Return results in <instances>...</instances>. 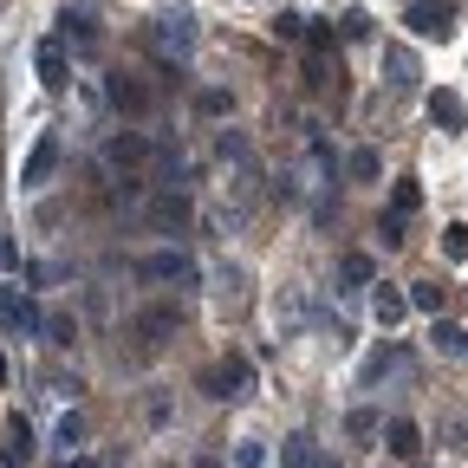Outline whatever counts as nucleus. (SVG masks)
<instances>
[{
  "label": "nucleus",
  "instance_id": "obj_1",
  "mask_svg": "<svg viewBox=\"0 0 468 468\" xmlns=\"http://www.w3.org/2000/svg\"><path fill=\"white\" fill-rule=\"evenodd\" d=\"M156 46H163V58H196V46H202V27H196V14L189 7H163L156 14Z\"/></svg>",
  "mask_w": 468,
  "mask_h": 468
},
{
  "label": "nucleus",
  "instance_id": "obj_2",
  "mask_svg": "<svg viewBox=\"0 0 468 468\" xmlns=\"http://www.w3.org/2000/svg\"><path fill=\"white\" fill-rule=\"evenodd\" d=\"M137 280H176V286H196V261L183 248H156L137 261Z\"/></svg>",
  "mask_w": 468,
  "mask_h": 468
},
{
  "label": "nucleus",
  "instance_id": "obj_3",
  "mask_svg": "<svg viewBox=\"0 0 468 468\" xmlns=\"http://www.w3.org/2000/svg\"><path fill=\"white\" fill-rule=\"evenodd\" d=\"M248 390H254V365L248 358H221L208 371V397H221V403H241Z\"/></svg>",
  "mask_w": 468,
  "mask_h": 468
},
{
  "label": "nucleus",
  "instance_id": "obj_4",
  "mask_svg": "<svg viewBox=\"0 0 468 468\" xmlns=\"http://www.w3.org/2000/svg\"><path fill=\"white\" fill-rule=\"evenodd\" d=\"M449 20H455L449 0H410V7H403V27L417 33V39H423V33H430V39H436V33H449Z\"/></svg>",
  "mask_w": 468,
  "mask_h": 468
},
{
  "label": "nucleus",
  "instance_id": "obj_5",
  "mask_svg": "<svg viewBox=\"0 0 468 468\" xmlns=\"http://www.w3.org/2000/svg\"><path fill=\"white\" fill-rule=\"evenodd\" d=\"M33 66H39V85H46V91H66V85H72V58L58 52V39H39V46H33Z\"/></svg>",
  "mask_w": 468,
  "mask_h": 468
},
{
  "label": "nucleus",
  "instance_id": "obj_6",
  "mask_svg": "<svg viewBox=\"0 0 468 468\" xmlns=\"http://www.w3.org/2000/svg\"><path fill=\"white\" fill-rule=\"evenodd\" d=\"M39 306L27 300V286H0V325H14V332H39Z\"/></svg>",
  "mask_w": 468,
  "mask_h": 468
},
{
  "label": "nucleus",
  "instance_id": "obj_7",
  "mask_svg": "<svg viewBox=\"0 0 468 468\" xmlns=\"http://www.w3.org/2000/svg\"><path fill=\"white\" fill-rule=\"evenodd\" d=\"M52 163H58V131H46V137L33 144V156H27V169H20V183H27V189H46Z\"/></svg>",
  "mask_w": 468,
  "mask_h": 468
},
{
  "label": "nucleus",
  "instance_id": "obj_8",
  "mask_svg": "<svg viewBox=\"0 0 468 468\" xmlns=\"http://www.w3.org/2000/svg\"><path fill=\"white\" fill-rule=\"evenodd\" d=\"M104 156H111L117 169H137V163H150V137H137V131H117V137L104 144Z\"/></svg>",
  "mask_w": 468,
  "mask_h": 468
},
{
  "label": "nucleus",
  "instance_id": "obj_9",
  "mask_svg": "<svg viewBox=\"0 0 468 468\" xmlns=\"http://www.w3.org/2000/svg\"><path fill=\"white\" fill-rule=\"evenodd\" d=\"M104 98L124 111V117H144V111H150V91H144L137 79H104Z\"/></svg>",
  "mask_w": 468,
  "mask_h": 468
},
{
  "label": "nucleus",
  "instance_id": "obj_10",
  "mask_svg": "<svg viewBox=\"0 0 468 468\" xmlns=\"http://www.w3.org/2000/svg\"><path fill=\"white\" fill-rule=\"evenodd\" d=\"M150 221H156V228H176V234H183V228H189V196H183V189L156 196V202H150Z\"/></svg>",
  "mask_w": 468,
  "mask_h": 468
},
{
  "label": "nucleus",
  "instance_id": "obj_11",
  "mask_svg": "<svg viewBox=\"0 0 468 468\" xmlns=\"http://www.w3.org/2000/svg\"><path fill=\"white\" fill-rule=\"evenodd\" d=\"M430 117H436V131H462V98L455 91H430Z\"/></svg>",
  "mask_w": 468,
  "mask_h": 468
},
{
  "label": "nucleus",
  "instance_id": "obj_12",
  "mask_svg": "<svg viewBox=\"0 0 468 468\" xmlns=\"http://www.w3.org/2000/svg\"><path fill=\"white\" fill-rule=\"evenodd\" d=\"M410 313L436 319V313H442V286H436V280H410Z\"/></svg>",
  "mask_w": 468,
  "mask_h": 468
},
{
  "label": "nucleus",
  "instance_id": "obj_13",
  "mask_svg": "<svg viewBox=\"0 0 468 468\" xmlns=\"http://www.w3.org/2000/svg\"><path fill=\"white\" fill-rule=\"evenodd\" d=\"M371 306H378V319H384V325H403V313H410V292L378 286V292H371Z\"/></svg>",
  "mask_w": 468,
  "mask_h": 468
},
{
  "label": "nucleus",
  "instance_id": "obj_14",
  "mask_svg": "<svg viewBox=\"0 0 468 468\" xmlns=\"http://www.w3.org/2000/svg\"><path fill=\"white\" fill-rule=\"evenodd\" d=\"M39 332H46V345H58V351H66V345H79L72 313H46V319H39Z\"/></svg>",
  "mask_w": 468,
  "mask_h": 468
},
{
  "label": "nucleus",
  "instance_id": "obj_15",
  "mask_svg": "<svg viewBox=\"0 0 468 468\" xmlns=\"http://www.w3.org/2000/svg\"><path fill=\"white\" fill-rule=\"evenodd\" d=\"M378 169H384L378 150H351V156H345V176H351V183H378Z\"/></svg>",
  "mask_w": 468,
  "mask_h": 468
},
{
  "label": "nucleus",
  "instance_id": "obj_16",
  "mask_svg": "<svg viewBox=\"0 0 468 468\" xmlns=\"http://www.w3.org/2000/svg\"><path fill=\"white\" fill-rule=\"evenodd\" d=\"M384 436H390V449H397V455H417V449H423V436H417V423H410V417H397Z\"/></svg>",
  "mask_w": 468,
  "mask_h": 468
},
{
  "label": "nucleus",
  "instance_id": "obj_17",
  "mask_svg": "<svg viewBox=\"0 0 468 468\" xmlns=\"http://www.w3.org/2000/svg\"><path fill=\"white\" fill-rule=\"evenodd\" d=\"M79 436H85V417H79V410H66V417H58V430H52V442L72 455V449H79Z\"/></svg>",
  "mask_w": 468,
  "mask_h": 468
},
{
  "label": "nucleus",
  "instance_id": "obj_18",
  "mask_svg": "<svg viewBox=\"0 0 468 468\" xmlns=\"http://www.w3.org/2000/svg\"><path fill=\"white\" fill-rule=\"evenodd\" d=\"M7 442H14V468H27V455H33V430H27V417H7Z\"/></svg>",
  "mask_w": 468,
  "mask_h": 468
},
{
  "label": "nucleus",
  "instance_id": "obj_19",
  "mask_svg": "<svg viewBox=\"0 0 468 468\" xmlns=\"http://www.w3.org/2000/svg\"><path fill=\"white\" fill-rule=\"evenodd\" d=\"M390 365H403V351H397V345H390V351H378V358H371V365L358 371V384H365V390H378V378H384Z\"/></svg>",
  "mask_w": 468,
  "mask_h": 468
},
{
  "label": "nucleus",
  "instance_id": "obj_20",
  "mask_svg": "<svg viewBox=\"0 0 468 468\" xmlns=\"http://www.w3.org/2000/svg\"><path fill=\"white\" fill-rule=\"evenodd\" d=\"M384 66H390V85H417V58H410L403 46H390V58H384Z\"/></svg>",
  "mask_w": 468,
  "mask_h": 468
},
{
  "label": "nucleus",
  "instance_id": "obj_21",
  "mask_svg": "<svg viewBox=\"0 0 468 468\" xmlns=\"http://www.w3.org/2000/svg\"><path fill=\"white\" fill-rule=\"evenodd\" d=\"M423 208V183H397V196H390V215H417Z\"/></svg>",
  "mask_w": 468,
  "mask_h": 468
},
{
  "label": "nucleus",
  "instance_id": "obj_22",
  "mask_svg": "<svg viewBox=\"0 0 468 468\" xmlns=\"http://www.w3.org/2000/svg\"><path fill=\"white\" fill-rule=\"evenodd\" d=\"M286 468H325V455H313L306 436H292V442H286Z\"/></svg>",
  "mask_w": 468,
  "mask_h": 468
},
{
  "label": "nucleus",
  "instance_id": "obj_23",
  "mask_svg": "<svg viewBox=\"0 0 468 468\" xmlns=\"http://www.w3.org/2000/svg\"><path fill=\"white\" fill-rule=\"evenodd\" d=\"M442 254H449V261H468V221L442 228Z\"/></svg>",
  "mask_w": 468,
  "mask_h": 468
},
{
  "label": "nucleus",
  "instance_id": "obj_24",
  "mask_svg": "<svg viewBox=\"0 0 468 468\" xmlns=\"http://www.w3.org/2000/svg\"><path fill=\"white\" fill-rule=\"evenodd\" d=\"M365 280H378L371 273V254H345V286H365Z\"/></svg>",
  "mask_w": 468,
  "mask_h": 468
},
{
  "label": "nucleus",
  "instance_id": "obj_25",
  "mask_svg": "<svg viewBox=\"0 0 468 468\" xmlns=\"http://www.w3.org/2000/svg\"><path fill=\"white\" fill-rule=\"evenodd\" d=\"M176 325H183V313H144V319H137V332H150V338H156V332H176Z\"/></svg>",
  "mask_w": 468,
  "mask_h": 468
},
{
  "label": "nucleus",
  "instance_id": "obj_26",
  "mask_svg": "<svg viewBox=\"0 0 468 468\" xmlns=\"http://www.w3.org/2000/svg\"><path fill=\"white\" fill-rule=\"evenodd\" d=\"M58 27H66V33H72V46H91V39H98V27H91L85 14H66V20H58Z\"/></svg>",
  "mask_w": 468,
  "mask_h": 468
},
{
  "label": "nucleus",
  "instance_id": "obj_27",
  "mask_svg": "<svg viewBox=\"0 0 468 468\" xmlns=\"http://www.w3.org/2000/svg\"><path fill=\"white\" fill-rule=\"evenodd\" d=\"M228 104H234V98H228V91H202V98H196V111H202V117H221V111H228Z\"/></svg>",
  "mask_w": 468,
  "mask_h": 468
},
{
  "label": "nucleus",
  "instance_id": "obj_28",
  "mask_svg": "<svg viewBox=\"0 0 468 468\" xmlns=\"http://www.w3.org/2000/svg\"><path fill=\"white\" fill-rule=\"evenodd\" d=\"M345 430H351V436H371V430H378V417H371V410H351Z\"/></svg>",
  "mask_w": 468,
  "mask_h": 468
},
{
  "label": "nucleus",
  "instance_id": "obj_29",
  "mask_svg": "<svg viewBox=\"0 0 468 468\" xmlns=\"http://www.w3.org/2000/svg\"><path fill=\"white\" fill-rule=\"evenodd\" d=\"M300 27H306L300 14H273V33H280V39H300Z\"/></svg>",
  "mask_w": 468,
  "mask_h": 468
},
{
  "label": "nucleus",
  "instance_id": "obj_30",
  "mask_svg": "<svg viewBox=\"0 0 468 468\" xmlns=\"http://www.w3.org/2000/svg\"><path fill=\"white\" fill-rule=\"evenodd\" d=\"M345 39H371V20L365 14H345Z\"/></svg>",
  "mask_w": 468,
  "mask_h": 468
},
{
  "label": "nucleus",
  "instance_id": "obj_31",
  "mask_svg": "<svg viewBox=\"0 0 468 468\" xmlns=\"http://www.w3.org/2000/svg\"><path fill=\"white\" fill-rule=\"evenodd\" d=\"M234 468H261V442H241V449H234Z\"/></svg>",
  "mask_w": 468,
  "mask_h": 468
},
{
  "label": "nucleus",
  "instance_id": "obj_32",
  "mask_svg": "<svg viewBox=\"0 0 468 468\" xmlns=\"http://www.w3.org/2000/svg\"><path fill=\"white\" fill-rule=\"evenodd\" d=\"M14 267H20V248L7 241V234H0V273H14Z\"/></svg>",
  "mask_w": 468,
  "mask_h": 468
},
{
  "label": "nucleus",
  "instance_id": "obj_33",
  "mask_svg": "<svg viewBox=\"0 0 468 468\" xmlns=\"http://www.w3.org/2000/svg\"><path fill=\"white\" fill-rule=\"evenodd\" d=\"M66 468H98V462H91V455H72V462H66Z\"/></svg>",
  "mask_w": 468,
  "mask_h": 468
},
{
  "label": "nucleus",
  "instance_id": "obj_34",
  "mask_svg": "<svg viewBox=\"0 0 468 468\" xmlns=\"http://www.w3.org/2000/svg\"><path fill=\"white\" fill-rule=\"evenodd\" d=\"M0 390H7V351H0Z\"/></svg>",
  "mask_w": 468,
  "mask_h": 468
},
{
  "label": "nucleus",
  "instance_id": "obj_35",
  "mask_svg": "<svg viewBox=\"0 0 468 468\" xmlns=\"http://www.w3.org/2000/svg\"><path fill=\"white\" fill-rule=\"evenodd\" d=\"M196 468H221V462H215V455H196Z\"/></svg>",
  "mask_w": 468,
  "mask_h": 468
}]
</instances>
